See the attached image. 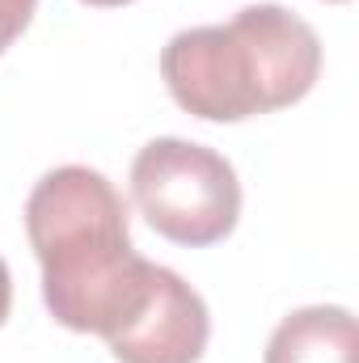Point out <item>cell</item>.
<instances>
[{"mask_svg": "<svg viewBox=\"0 0 359 363\" xmlns=\"http://www.w3.org/2000/svg\"><path fill=\"white\" fill-rule=\"evenodd\" d=\"M38 0H0V55L17 43V34L30 26Z\"/></svg>", "mask_w": 359, "mask_h": 363, "instance_id": "cell-6", "label": "cell"}, {"mask_svg": "<svg viewBox=\"0 0 359 363\" xmlns=\"http://www.w3.org/2000/svg\"><path fill=\"white\" fill-rule=\"evenodd\" d=\"M161 77L186 114L241 123L296 106L317 85L321 38L283 4H250L228 26L174 34L161 51Z\"/></svg>", "mask_w": 359, "mask_h": 363, "instance_id": "cell-2", "label": "cell"}, {"mask_svg": "<svg viewBox=\"0 0 359 363\" xmlns=\"http://www.w3.org/2000/svg\"><path fill=\"white\" fill-rule=\"evenodd\" d=\"M131 199L140 216L174 245H216L237 228L241 182L237 169L207 144L161 135L131 161Z\"/></svg>", "mask_w": 359, "mask_h": 363, "instance_id": "cell-3", "label": "cell"}, {"mask_svg": "<svg viewBox=\"0 0 359 363\" xmlns=\"http://www.w3.org/2000/svg\"><path fill=\"white\" fill-rule=\"evenodd\" d=\"M81 4H93V9H118V4H131V0H81Z\"/></svg>", "mask_w": 359, "mask_h": 363, "instance_id": "cell-8", "label": "cell"}, {"mask_svg": "<svg viewBox=\"0 0 359 363\" xmlns=\"http://www.w3.org/2000/svg\"><path fill=\"white\" fill-rule=\"evenodd\" d=\"M207 334L211 317L203 296L178 271L153 267L144 304L106 342L118 363H199L207 351Z\"/></svg>", "mask_w": 359, "mask_h": 363, "instance_id": "cell-4", "label": "cell"}, {"mask_svg": "<svg viewBox=\"0 0 359 363\" xmlns=\"http://www.w3.org/2000/svg\"><path fill=\"white\" fill-rule=\"evenodd\" d=\"M9 304H13V279H9V267H4V258H0V325H4V317H9Z\"/></svg>", "mask_w": 359, "mask_h": 363, "instance_id": "cell-7", "label": "cell"}, {"mask_svg": "<svg viewBox=\"0 0 359 363\" xmlns=\"http://www.w3.org/2000/svg\"><path fill=\"white\" fill-rule=\"evenodd\" d=\"M26 237L43 267V300L64 330L110 338L148 296L153 267L136 254L127 203L89 165L43 174L26 199Z\"/></svg>", "mask_w": 359, "mask_h": 363, "instance_id": "cell-1", "label": "cell"}, {"mask_svg": "<svg viewBox=\"0 0 359 363\" xmlns=\"http://www.w3.org/2000/svg\"><path fill=\"white\" fill-rule=\"evenodd\" d=\"M263 363H359V330L351 308H296L270 334Z\"/></svg>", "mask_w": 359, "mask_h": 363, "instance_id": "cell-5", "label": "cell"}]
</instances>
